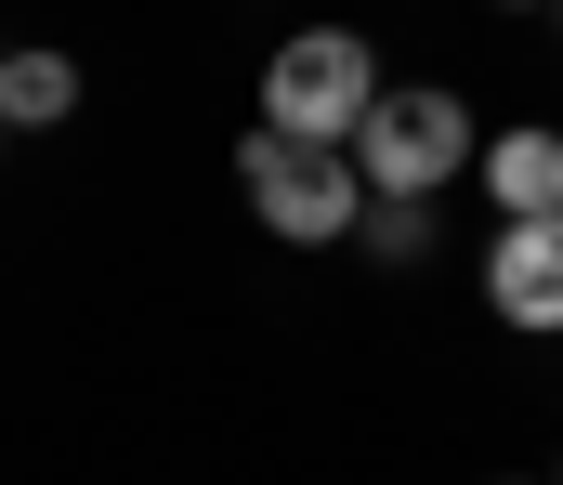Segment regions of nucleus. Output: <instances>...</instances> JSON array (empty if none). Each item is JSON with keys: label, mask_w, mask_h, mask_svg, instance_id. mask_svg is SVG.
<instances>
[{"label": "nucleus", "mask_w": 563, "mask_h": 485, "mask_svg": "<svg viewBox=\"0 0 563 485\" xmlns=\"http://www.w3.org/2000/svg\"><path fill=\"white\" fill-rule=\"evenodd\" d=\"M367 92H380V53H367V26H301V40H276V53H263V119H276V132L341 145Z\"/></svg>", "instance_id": "nucleus-3"}, {"label": "nucleus", "mask_w": 563, "mask_h": 485, "mask_svg": "<svg viewBox=\"0 0 563 485\" xmlns=\"http://www.w3.org/2000/svg\"><path fill=\"white\" fill-rule=\"evenodd\" d=\"M236 197H250V223L288 236V250H341V236H354V210H367L354 158H341V145H314V132H276V119L236 145Z\"/></svg>", "instance_id": "nucleus-2"}, {"label": "nucleus", "mask_w": 563, "mask_h": 485, "mask_svg": "<svg viewBox=\"0 0 563 485\" xmlns=\"http://www.w3.org/2000/svg\"><path fill=\"white\" fill-rule=\"evenodd\" d=\"M538 13H551V26H563V0H538Z\"/></svg>", "instance_id": "nucleus-9"}, {"label": "nucleus", "mask_w": 563, "mask_h": 485, "mask_svg": "<svg viewBox=\"0 0 563 485\" xmlns=\"http://www.w3.org/2000/svg\"><path fill=\"white\" fill-rule=\"evenodd\" d=\"M498 13H538V0H498Z\"/></svg>", "instance_id": "nucleus-8"}, {"label": "nucleus", "mask_w": 563, "mask_h": 485, "mask_svg": "<svg viewBox=\"0 0 563 485\" xmlns=\"http://www.w3.org/2000/svg\"><path fill=\"white\" fill-rule=\"evenodd\" d=\"M551 485H563V473H551Z\"/></svg>", "instance_id": "nucleus-10"}, {"label": "nucleus", "mask_w": 563, "mask_h": 485, "mask_svg": "<svg viewBox=\"0 0 563 485\" xmlns=\"http://www.w3.org/2000/svg\"><path fill=\"white\" fill-rule=\"evenodd\" d=\"M354 236H367L380 263H420V250H432V197H367V210H354Z\"/></svg>", "instance_id": "nucleus-7"}, {"label": "nucleus", "mask_w": 563, "mask_h": 485, "mask_svg": "<svg viewBox=\"0 0 563 485\" xmlns=\"http://www.w3.org/2000/svg\"><path fill=\"white\" fill-rule=\"evenodd\" d=\"M485 316L498 328H563V210H511L485 250Z\"/></svg>", "instance_id": "nucleus-4"}, {"label": "nucleus", "mask_w": 563, "mask_h": 485, "mask_svg": "<svg viewBox=\"0 0 563 485\" xmlns=\"http://www.w3.org/2000/svg\"><path fill=\"white\" fill-rule=\"evenodd\" d=\"M472 184L498 197V223H511V210H563V132H538V119L472 132Z\"/></svg>", "instance_id": "nucleus-5"}, {"label": "nucleus", "mask_w": 563, "mask_h": 485, "mask_svg": "<svg viewBox=\"0 0 563 485\" xmlns=\"http://www.w3.org/2000/svg\"><path fill=\"white\" fill-rule=\"evenodd\" d=\"M341 158L367 197H445L459 170H472V106L445 92V79H380L367 106H354V132H341Z\"/></svg>", "instance_id": "nucleus-1"}, {"label": "nucleus", "mask_w": 563, "mask_h": 485, "mask_svg": "<svg viewBox=\"0 0 563 485\" xmlns=\"http://www.w3.org/2000/svg\"><path fill=\"white\" fill-rule=\"evenodd\" d=\"M66 106H79V66H66V53H40V40L0 53V132H53Z\"/></svg>", "instance_id": "nucleus-6"}]
</instances>
